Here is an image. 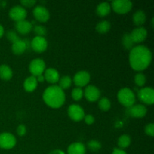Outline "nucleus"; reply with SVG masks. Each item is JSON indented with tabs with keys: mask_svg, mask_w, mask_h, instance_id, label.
I'll return each instance as SVG.
<instances>
[{
	"mask_svg": "<svg viewBox=\"0 0 154 154\" xmlns=\"http://www.w3.org/2000/svg\"><path fill=\"white\" fill-rule=\"evenodd\" d=\"M84 120H85V123L88 125H91L94 123L95 118L93 115L91 114H87V115L84 116Z\"/></svg>",
	"mask_w": 154,
	"mask_h": 154,
	"instance_id": "c9c22d12",
	"label": "nucleus"
},
{
	"mask_svg": "<svg viewBox=\"0 0 154 154\" xmlns=\"http://www.w3.org/2000/svg\"><path fill=\"white\" fill-rule=\"evenodd\" d=\"M26 15V10L20 5L14 6L9 11V17L16 22L25 20Z\"/></svg>",
	"mask_w": 154,
	"mask_h": 154,
	"instance_id": "6e6552de",
	"label": "nucleus"
},
{
	"mask_svg": "<svg viewBox=\"0 0 154 154\" xmlns=\"http://www.w3.org/2000/svg\"><path fill=\"white\" fill-rule=\"evenodd\" d=\"M59 87L62 89L63 90H66V89L69 88L72 84V78L69 76H63L59 80Z\"/></svg>",
	"mask_w": 154,
	"mask_h": 154,
	"instance_id": "bb28decb",
	"label": "nucleus"
},
{
	"mask_svg": "<svg viewBox=\"0 0 154 154\" xmlns=\"http://www.w3.org/2000/svg\"><path fill=\"white\" fill-rule=\"evenodd\" d=\"M113 9L118 14H126L132 9V2L129 0H114L111 3Z\"/></svg>",
	"mask_w": 154,
	"mask_h": 154,
	"instance_id": "20e7f679",
	"label": "nucleus"
},
{
	"mask_svg": "<svg viewBox=\"0 0 154 154\" xmlns=\"http://www.w3.org/2000/svg\"><path fill=\"white\" fill-rule=\"evenodd\" d=\"M30 46L36 52H44L48 48V41L45 37L35 36L30 42Z\"/></svg>",
	"mask_w": 154,
	"mask_h": 154,
	"instance_id": "9d476101",
	"label": "nucleus"
},
{
	"mask_svg": "<svg viewBox=\"0 0 154 154\" xmlns=\"http://www.w3.org/2000/svg\"><path fill=\"white\" fill-rule=\"evenodd\" d=\"M87 147L90 149L91 151L96 152L98 151L99 150H100L101 147H102V144L100 142H99L98 141L96 140H91V141H89L87 143Z\"/></svg>",
	"mask_w": 154,
	"mask_h": 154,
	"instance_id": "c85d7f7f",
	"label": "nucleus"
},
{
	"mask_svg": "<svg viewBox=\"0 0 154 154\" xmlns=\"http://www.w3.org/2000/svg\"><path fill=\"white\" fill-rule=\"evenodd\" d=\"M138 96L140 100L147 105H152L154 102V90L152 87H147L138 90Z\"/></svg>",
	"mask_w": 154,
	"mask_h": 154,
	"instance_id": "0eeeda50",
	"label": "nucleus"
},
{
	"mask_svg": "<svg viewBox=\"0 0 154 154\" xmlns=\"http://www.w3.org/2000/svg\"><path fill=\"white\" fill-rule=\"evenodd\" d=\"M147 35V31L144 27L140 26L138 28L134 29L130 33V36L132 38L134 43H140L145 40Z\"/></svg>",
	"mask_w": 154,
	"mask_h": 154,
	"instance_id": "4468645a",
	"label": "nucleus"
},
{
	"mask_svg": "<svg viewBox=\"0 0 154 154\" xmlns=\"http://www.w3.org/2000/svg\"><path fill=\"white\" fill-rule=\"evenodd\" d=\"M133 22L136 26H141L144 24L146 21V14L144 13V11L138 10L133 14Z\"/></svg>",
	"mask_w": 154,
	"mask_h": 154,
	"instance_id": "4be33fe9",
	"label": "nucleus"
},
{
	"mask_svg": "<svg viewBox=\"0 0 154 154\" xmlns=\"http://www.w3.org/2000/svg\"><path fill=\"white\" fill-rule=\"evenodd\" d=\"M13 76L11 69L8 65L3 64L0 66V78L4 81H8Z\"/></svg>",
	"mask_w": 154,
	"mask_h": 154,
	"instance_id": "412c9836",
	"label": "nucleus"
},
{
	"mask_svg": "<svg viewBox=\"0 0 154 154\" xmlns=\"http://www.w3.org/2000/svg\"><path fill=\"white\" fill-rule=\"evenodd\" d=\"M34 32L37 35V36H40V37H44L47 34L46 28L41 25H36L34 27Z\"/></svg>",
	"mask_w": 154,
	"mask_h": 154,
	"instance_id": "473e14b6",
	"label": "nucleus"
},
{
	"mask_svg": "<svg viewBox=\"0 0 154 154\" xmlns=\"http://www.w3.org/2000/svg\"><path fill=\"white\" fill-rule=\"evenodd\" d=\"M38 85V81L35 77L30 76L26 78L23 83V87L26 91L32 92L36 89Z\"/></svg>",
	"mask_w": 154,
	"mask_h": 154,
	"instance_id": "6ab92c4d",
	"label": "nucleus"
},
{
	"mask_svg": "<svg viewBox=\"0 0 154 154\" xmlns=\"http://www.w3.org/2000/svg\"><path fill=\"white\" fill-rule=\"evenodd\" d=\"M111 11V5L108 2H102L98 5L96 8V13L99 16L105 17Z\"/></svg>",
	"mask_w": 154,
	"mask_h": 154,
	"instance_id": "5701e85b",
	"label": "nucleus"
},
{
	"mask_svg": "<svg viewBox=\"0 0 154 154\" xmlns=\"http://www.w3.org/2000/svg\"><path fill=\"white\" fill-rule=\"evenodd\" d=\"M6 37H7V38L10 42H12V44L20 39L19 38V36H18V35L14 31H13V30H9V31H8L7 33H6Z\"/></svg>",
	"mask_w": 154,
	"mask_h": 154,
	"instance_id": "2f4dec72",
	"label": "nucleus"
},
{
	"mask_svg": "<svg viewBox=\"0 0 154 154\" xmlns=\"http://www.w3.org/2000/svg\"><path fill=\"white\" fill-rule=\"evenodd\" d=\"M128 111H129V114L131 117L141 118V117H144L146 115L147 110L144 105H135L129 108Z\"/></svg>",
	"mask_w": 154,
	"mask_h": 154,
	"instance_id": "2eb2a0df",
	"label": "nucleus"
},
{
	"mask_svg": "<svg viewBox=\"0 0 154 154\" xmlns=\"http://www.w3.org/2000/svg\"><path fill=\"white\" fill-rule=\"evenodd\" d=\"M68 114L74 121H81L84 117V111L80 105H71L68 108Z\"/></svg>",
	"mask_w": 154,
	"mask_h": 154,
	"instance_id": "1a4fd4ad",
	"label": "nucleus"
},
{
	"mask_svg": "<svg viewBox=\"0 0 154 154\" xmlns=\"http://www.w3.org/2000/svg\"><path fill=\"white\" fill-rule=\"evenodd\" d=\"M33 15L37 20L40 22H46L50 18L49 11L42 5H37L33 9Z\"/></svg>",
	"mask_w": 154,
	"mask_h": 154,
	"instance_id": "9b49d317",
	"label": "nucleus"
},
{
	"mask_svg": "<svg viewBox=\"0 0 154 154\" xmlns=\"http://www.w3.org/2000/svg\"><path fill=\"white\" fill-rule=\"evenodd\" d=\"M17 143L15 137L8 132L0 134V147L5 150L13 148Z\"/></svg>",
	"mask_w": 154,
	"mask_h": 154,
	"instance_id": "423d86ee",
	"label": "nucleus"
},
{
	"mask_svg": "<svg viewBox=\"0 0 154 154\" xmlns=\"http://www.w3.org/2000/svg\"><path fill=\"white\" fill-rule=\"evenodd\" d=\"M73 80L75 84L78 87H84L90 82V75L87 71H79L75 74Z\"/></svg>",
	"mask_w": 154,
	"mask_h": 154,
	"instance_id": "f8f14e48",
	"label": "nucleus"
},
{
	"mask_svg": "<svg viewBox=\"0 0 154 154\" xmlns=\"http://www.w3.org/2000/svg\"><path fill=\"white\" fill-rule=\"evenodd\" d=\"M20 3L26 7H32L35 4L36 1L35 0H23L20 2Z\"/></svg>",
	"mask_w": 154,
	"mask_h": 154,
	"instance_id": "e433bc0d",
	"label": "nucleus"
},
{
	"mask_svg": "<svg viewBox=\"0 0 154 154\" xmlns=\"http://www.w3.org/2000/svg\"><path fill=\"white\" fill-rule=\"evenodd\" d=\"M111 102L108 98L103 97L99 101V107L101 110L104 111H107L111 108Z\"/></svg>",
	"mask_w": 154,
	"mask_h": 154,
	"instance_id": "cd10ccee",
	"label": "nucleus"
},
{
	"mask_svg": "<svg viewBox=\"0 0 154 154\" xmlns=\"http://www.w3.org/2000/svg\"><path fill=\"white\" fill-rule=\"evenodd\" d=\"M36 79H37V81H40V82H43L45 81V78H44V76L42 75L38 76V78H36Z\"/></svg>",
	"mask_w": 154,
	"mask_h": 154,
	"instance_id": "ea45409f",
	"label": "nucleus"
},
{
	"mask_svg": "<svg viewBox=\"0 0 154 154\" xmlns=\"http://www.w3.org/2000/svg\"><path fill=\"white\" fill-rule=\"evenodd\" d=\"M145 133L147 135H150V136H153L154 135V124L153 123H149V124L146 125L145 129Z\"/></svg>",
	"mask_w": 154,
	"mask_h": 154,
	"instance_id": "72a5a7b5",
	"label": "nucleus"
},
{
	"mask_svg": "<svg viewBox=\"0 0 154 154\" xmlns=\"http://www.w3.org/2000/svg\"><path fill=\"white\" fill-rule=\"evenodd\" d=\"M45 80L51 84H55L60 80V75L57 69L49 68L45 71Z\"/></svg>",
	"mask_w": 154,
	"mask_h": 154,
	"instance_id": "f3484780",
	"label": "nucleus"
},
{
	"mask_svg": "<svg viewBox=\"0 0 154 154\" xmlns=\"http://www.w3.org/2000/svg\"><path fill=\"white\" fill-rule=\"evenodd\" d=\"M17 134L20 136H23L26 132V128L23 124H20L18 126L17 129Z\"/></svg>",
	"mask_w": 154,
	"mask_h": 154,
	"instance_id": "f704fd0d",
	"label": "nucleus"
},
{
	"mask_svg": "<svg viewBox=\"0 0 154 154\" xmlns=\"http://www.w3.org/2000/svg\"><path fill=\"white\" fill-rule=\"evenodd\" d=\"M12 51L14 54H17V55H20L23 53H24V51L27 49L26 45L24 40H20L17 41L16 42L12 44L11 47Z\"/></svg>",
	"mask_w": 154,
	"mask_h": 154,
	"instance_id": "aec40b11",
	"label": "nucleus"
},
{
	"mask_svg": "<svg viewBox=\"0 0 154 154\" xmlns=\"http://www.w3.org/2000/svg\"><path fill=\"white\" fill-rule=\"evenodd\" d=\"M86 147L81 142L72 143L68 147V154H85Z\"/></svg>",
	"mask_w": 154,
	"mask_h": 154,
	"instance_id": "a211bd4d",
	"label": "nucleus"
},
{
	"mask_svg": "<svg viewBox=\"0 0 154 154\" xmlns=\"http://www.w3.org/2000/svg\"><path fill=\"white\" fill-rule=\"evenodd\" d=\"M3 34H4V28H3L2 26L0 24V38L2 37Z\"/></svg>",
	"mask_w": 154,
	"mask_h": 154,
	"instance_id": "a19ab883",
	"label": "nucleus"
},
{
	"mask_svg": "<svg viewBox=\"0 0 154 154\" xmlns=\"http://www.w3.org/2000/svg\"><path fill=\"white\" fill-rule=\"evenodd\" d=\"M135 83L139 87H142L146 83V77L143 73H138L135 76Z\"/></svg>",
	"mask_w": 154,
	"mask_h": 154,
	"instance_id": "c756f323",
	"label": "nucleus"
},
{
	"mask_svg": "<svg viewBox=\"0 0 154 154\" xmlns=\"http://www.w3.org/2000/svg\"><path fill=\"white\" fill-rule=\"evenodd\" d=\"M117 144L120 148H126L131 144V138L128 135H123L118 138Z\"/></svg>",
	"mask_w": 154,
	"mask_h": 154,
	"instance_id": "393cba45",
	"label": "nucleus"
},
{
	"mask_svg": "<svg viewBox=\"0 0 154 154\" xmlns=\"http://www.w3.org/2000/svg\"><path fill=\"white\" fill-rule=\"evenodd\" d=\"M112 154H126V153L124 151V150H121V149L114 148L112 152Z\"/></svg>",
	"mask_w": 154,
	"mask_h": 154,
	"instance_id": "4c0bfd02",
	"label": "nucleus"
},
{
	"mask_svg": "<svg viewBox=\"0 0 154 154\" xmlns=\"http://www.w3.org/2000/svg\"><path fill=\"white\" fill-rule=\"evenodd\" d=\"M49 154H65L64 152L61 150H54L51 151Z\"/></svg>",
	"mask_w": 154,
	"mask_h": 154,
	"instance_id": "58836bf2",
	"label": "nucleus"
},
{
	"mask_svg": "<svg viewBox=\"0 0 154 154\" xmlns=\"http://www.w3.org/2000/svg\"><path fill=\"white\" fill-rule=\"evenodd\" d=\"M29 69L32 76L36 77L42 75L45 71V63L42 59L37 58L32 60L30 63Z\"/></svg>",
	"mask_w": 154,
	"mask_h": 154,
	"instance_id": "39448f33",
	"label": "nucleus"
},
{
	"mask_svg": "<svg viewBox=\"0 0 154 154\" xmlns=\"http://www.w3.org/2000/svg\"><path fill=\"white\" fill-rule=\"evenodd\" d=\"M129 63L134 70L142 71L147 69L152 60V53L147 47L138 45L133 47L129 54Z\"/></svg>",
	"mask_w": 154,
	"mask_h": 154,
	"instance_id": "f257e3e1",
	"label": "nucleus"
},
{
	"mask_svg": "<svg viewBox=\"0 0 154 154\" xmlns=\"http://www.w3.org/2000/svg\"><path fill=\"white\" fill-rule=\"evenodd\" d=\"M83 94H84V93H83L82 89H81L80 87L73 89L72 92V96L74 100L75 101L81 100L83 97Z\"/></svg>",
	"mask_w": 154,
	"mask_h": 154,
	"instance_id": "7c9ffc66",
	"label": "nucleus"
},
{
	"mask_svg": "<svg viewBox=\"0 0 154 154\" xmlns=\"http://www.w3.org/2000/svg\"><path fill=\"white\" fill-rule=\"evenodd\" d=\"M122 42H123V45L126 49L130 50L133 48L134 42L132 41V38L130 36V33H126L123 35V38H122Z\"/></svg>",
	"mask_w": 154,
	"mask_h": 154,
	"instance_id": "a878e982",
	"label": "nucleus"
},
{
	"mask_svg": "<svg viewBox=\"0 0 154 154\" xmlns=\"http://www.w3.org/2000/svg\"><path fill=\"white\" fill-rule=\"evenodd\" d=\"M117 99L119 102L125 107L130 108L134 105L135 102V96L132 90L127 87L122 88L117 93Z\"/></svg>",
	"mask_w": 154,
	"mask_h": 154,
	"instance_id": "7ed1b4c3",
	"label": "nucleus"
},
{
	"mask_svg": "<svg viewBox=\"0 0 154 154\" xmlns=\"http://www.w3.org/2000/svg\"><path fill=\"white\" fill-rule=\"evenodd\" d=\"M100 90L93 85H88L84 90V96L89 102H96L100 97Z\"/></svg>",
	"mask_w": 154,
	"mask_h": 154,
	"instance_id": "ddd939ff",
	"label": "nucleus"
},
{
	"mask_svg": "<svg viewBox=\"0 0 154 154\" xmlns=\"http://www.w3.org/2000/svg\"><path fill=\"white\" fill-rule=\"evenodd\" d=\"M96 31L99 33H106L111 29V23L108 20H102L96 25Z\"/></svg>",
	"mask_w": 154,
	"mask_h": 154,
	"instance_id": "b1692460",
	"label": "nucleus"
},
{
	"mask_svg": "<svg viewBox=\"0 0 154 154\" xmlns=\"http://www.w3.org/2000/svg\"><path fill=\"white\" fill-rule=\"evenodd\" d=\"M14 26L17 31L22 35L28 34L32 29V24L29 21L26 20L16 22Z\"/></svg>",
	"mask_w": 154,
	"mask_h": 154,
	"instance_id": "dca6fc26",
	"label": "nucleus"
},
{
	"mask_svg": "<svg viewBox=\"0 0 154 154\" xmlns=\"http://www.w3.org/2000/svg\"><path fill=\"white\" fill-rule=\"evenodd\" d=\"M43 99L48 106L53 108H58L64 104L66 95L59 86L53 85L44 91Z\"/></svg>",
	"mask_w": 154,
	"mask_h": 154,
	"instance_id": "f03ea898",
	"label": "nucleus"
}]
</instances>
